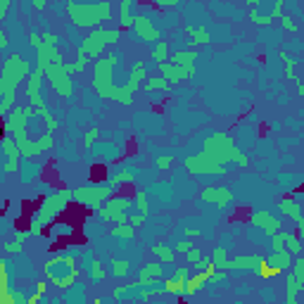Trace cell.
<instances>
[{
    "label": "cell",
    "mask_w": 304,
    "mask_h": 304,
    "mask_svg": "<svg viewBox=\"0 0 304 304\" xmlns=\"http://www.w3.org/2000/svg\"><path fill=\"white\" fill-rule=\"evenodd\" d=\"M292 257H295V254H292V252H287V250H280V252H273V254H271V257H268V264H273V266L276 268H280V271H283V273H285L287 268H292Z\"/></svg>",
    "instance_id": "603a6c76"
},
{
    "label": "cell",
    "mask_w": 304,
    "mask_h": 304,
    "mask_svg": "<svg viewBox=\"0 0 304 304\" xmlns=\"http://www.w3.org/2000/svg\"><path fill=\"white\" fill-rule=\"evenodd\" d=\"M12 285H10V264L8 259H0V295H8Z\"/></svg>",
    "instance_id": "e575fe53"
},
{
    "label": "cell",
    "mask_w": 304,
    "mask_h": 304,
    "mask_svg": "<svg viewBox=\"0 0 304 304\" xmlns=\"http://www.w3.org/2000/svg\"><path fill=\"white\" fill-rule=\"evenodd\" d=\"M67 17L76 29H98L102 22L98 12V3H72L69 0Z\"/></svg>",
    "instance_id": "52a82bcc"
},
{
    "label": "cell",
    "mask_w": 304,
    "mask_h": 304,
    "mask_svg": "<svg viewBox=\"0 0 304 304\" xmlns=\"http://www.w3.org/2000/svg\"><path fill=\"white\" fill-rule=\"evenodd\" d=\"M29 112L27 107H15L12 112H10L8 116H5V135H12L15 140H19V138H27L29 135Z\"/></svg>",
    "instance_id": "9c48e42d"
},
{
    "label": "cell",
    "mask_w": 304,
    "mask_h": 304,
    "mask_svg": "<svg viewBox=\"0 0 304 304\" xmlns=\"http://www.w3.org/2000/svg\"><path fill=\"white\" fill-rule=\"evenodd\" d=\"M41 121H43V126H45V131H48V133H53V131H57V124H60L53 109H48V112H45V114L41 116Z\"/></svg>",
    "instance_id": "60d3db41"
},
{
    "label": "cell",
    "mask_w": 304,
    "mask_h": 304,
    "mask_svg": "<svg viewBox=\"0 0 304 304\" xmlns=\"http://www.w3.org/2000/svg\"><path fill=\"white\" fill-rule=\"evenodd\" d=\"M268 238H271V247H273V252L285 250V242H287V233L285 231H278V233H273V235H268Z\"/></svg>",
    "instance_id": "ab89813d"
},
{
    "label": "cell",
    "mask_w": 304,
    "mask_h": 304,
    "mask_svg": "<svg viewBox=\"0 0 304 304\" xmlns=\"http://www.w3.org/2000/svg\"><path fill=\"white\" fill-rule=\"evenodd\" d=\"M38 145H41V150H43V152H50L55 147V135L48 133V131H43L41 138H38Z\"/></svg>",
    "instance_id": "b9f144b4"
},
{
    "label": "cell",
    "mask_w": 304,
    "mask_h": 304,
    "mask_svg": "<svg viewBox=\"0 0 304 304\" xmlns=\"http://www.w3.org/2000/svg\"><path fill=\"white\" fill-rule=\"evenodd\" d=\"M76 259H79V257L72 254V252H67V250L55 252L43 266L45 278H48L53 285L67 290L69 285H74V283L79 280V266H76Z\"/></svg>",
    "instance_id": "6da1fadb"
},
{
    "label": "cell",
    "mask_w": 304,
    "mask_h": 304,
    "mask_svg": "<svg viewBox=\"0 0 304 304\" xmlns=\"http://www.w3.org/2000/svg\"><path fill=\"white\" fill-rule=\"evenodd\" d=\"M98 12H100V19H102V22L112 17V5H109V0H98Z\"/></svg>",
    "instance_id": "681fc988"
},
{
    "label": "cell",
    "mask_w": 304,
    "mask_h": 304,
    "mask_svg": "<svg viewBox=\"0 0 304 304\" xmlns=\"http://www.w3.org/2000/svg\"><path fill=\"white\" fill-rule=\"evenodd\" d=\"M133 205H135V212H140V214H147L150 212V207H147V193L143 188H138L133 193Z\"/></svg>",
    "instance_id": "8d00e7d4"
},
{
    "label": "cell",
    "mask_w": 304,
    "mask_h": 304,
    "mask_svg": "<svg viewBox=\"0 0 304 304\" xmlns=\"http://www.w3.org/2000/svg\"><path fill=\"white\" fill-rule=\"evenodd\" d=\"M48 5H50V0H31V8L36 10V12H43Z\"/></svg>",
    "instance_id": "680465c9"
},
{
    "label": "cell",
    "mask_w": 304,
    "mask_h": 304,
    "mask_svg": "<svg viewBox=\"0 0 304 304\" xmlns=\"http://www.w3.org/2000/svg\"><path fill=\"white\" fill-rule=\"evenodd\" d=\"M188 41L190 45H195V48H202V45H209L212 43V36H209V31H207V27H188Z\"/></svg>",
    "instance_id": "cb8c5ba5"
},
{
    "label": "cell",
    "mask_w": 304,
    "mask_h": 304,
    "mask_svg": "<svg viewBox=\"0 0 304 304\" xmlns=\"http://www.w3.org/2000/svg\"><path fill=\"white\" fill-rule=\"evenodd\" d=\"M280 29H283V31H287V34H297V31H299V24H297L292 17L283 15V17H280Z\"/></svg>",
    "instance_id": "7bdbcfd3"
},
{
    "label": "cell",
    "mask_w": 304,
    "mask_h": 304,
    "mask_svg": "<svg viewBox=\"0 0 304 304\" xmlns=\"http://www.w3.org/2000/svg\"><path fill=\"white\" fill-rule=\"evenodd\" d=\"M121 62V53H112L109 57H100L95 60V76H93V90L98 93L100 98L112 100L116 93V86L112 76H114V64Z\"/></svg>",
    "instance_id": "3957f363"
},
{
    "label": "cell",
    "mask_w": 304,
    "mask_h": 304,
    "mask_svg": "<svg viewBox=\"0 0 304 304\" xmlns=\"http://www.w3.org/2000/svg\"><path fill=\"white\" fill-rule=\"evenodd\" d=\"M160 72H162V76L169 79L171 86H174V83H181V81L195 76V64L186 67V64H176V62H171V60H167V62L160 64Z\"/></svg>",
    "instance_id": "8fae6325"
},
{
    "label": "cell",
    "mask_w": 304,
    "mask_h": 304,
    "mask_svg": "<svg viewBox=\"0 0 304 304\" xmlns=\"http://www.w3.org/2000/svg\"><path fill=\"white\" fill-rule=\"evenodd\" d=\"M233 140L228 133H221V131H209L205 140V152H209L212 157L221 162V164H228L231 162V155H233Z\"/></svg>",
    "instance_id": "ba28073f"
},
{
    "label": "cell",
    "mask_w": 304,
    "mask_h": 304,
    "mask_svg": "<svg viewBox=\"0 0 304 304\" xmlns=\"http://www.w3.org/2000/svg\"><path fill=\"white\" fill-rule=\"evenodd\" d=\"M143 3H152V5H155V3H157V0H143Z\"/></svg>",
    "instance_id": "be15d7a7"
},
{
    "label": "cell",
    "mask_w": 304,
    "mask_h": 304,
    "mask_svg": "<svg viewBox=\"0 0 304 304\" xmlns=\"http://www.w3.org/2000/svg\"><path fill=\"white\" fill-rule=\"evenodd\" d=\"M186 283H188V268L179 266L176 271H174V276L164 280V292H167V295H181L183 297V292H186Z\"/></svg>",
    "instance_id": "9a60e30c"
},
{
    "label": "cell",
    "mask_w": 304,
    "mask_h": 304,
    "mask_svg": "<svg viewBox=\"0 0 304 304\" xmlns=\"http://www.w3.org/2000/svg\"><path fill=\"white\" fill-rule=\"evenodd\" d=\"M152 254H155V259L162 261V264H174L176 259V247H171L169 242H157V245H152Z\"/></svg>",
    "instance_id": "ffe728a7"
},
{
    "label": "cell",
    "mask_w": 304,
    "mask_h": 304,
    "mask_svg": "<svg viewBox=\"0 0 304 304\" xmlns=\"http://www.w3.org/2000/svg\"><path fill=\"white\" fill-rule=\"evenodd\" d=\"M183 167L188 174H195V176H224V174H228L226 164H221L216 157H212L205 150L193 155V157H186Z\"/></svg>",
    "instance_id": "8992f818"
},
{
    "label": "cell",
    "mask_w": 304,
    "mask_h": 304,
    "mask_svg": "<svg viewBox=\"0 0 304 304\" xmlns=\"http://www.w3.org/2000/svg\"><path fill=\"white\" fill-rule=\"evenodd\" d=\"M22 167H24V174H22V183H31V179H34V176L38 174V169H36V167H29L27 160L22 162Z\"/></svg>",
    "instance_id": "c3c4849f"
},
{
    "label": "cell",
    "mask_w": 304,
    "mask_h": 304,
    "mask_svg": "<svg viewBox=\"0 0 304 304\" xmlns=\"http://www.w3.org/2000/svg\"><path fill=\"white\" fill-rule=\"evenodd\" d=\"M31 76V64L22 55H8L3 62V76H0V93L15 95L19 88V81Z\"/></svg>",
    "instance_id": "7a4b0ae2"
},
{
    "label": "cell",
    "mask_w": 304,
    "mask_h": 304,
    "mask_svg": "<svg viewBox=\"0 0 304 304\" xmlns=\"http://www.w3.org/2000/svg\"><path fill=\"white\" fill-rule=\"evenodd\" d=\"M162 261H155V264H145V266H140V271H138V285H152V283H157V280H162V276H164V271H162Z\"/></svg>",
    "instance_id": "2e32d148"
},
{
    "label": "cell",
    "mask_w": 304,
    "mask_h": 304,
    "mask_svg": "<svg viewBox=\"0 0 304 304\" xmlns=\"http://www.w3.org/2000/svg\"><path fill=\"white\" fill-rule=\"evenodd\" d=\"M121 29H93L88 36H83V43H81L79 50H83V53L88 55V57H100L102 55V50L107 48V45H114L119 38H121Z\"/></svg>",
    "instance_id": "277c9868"
},
{
    "label": "cell",
    "mask_w": 304,
    "mask_h": 304,
    "mask_svg": "<svg viewBox=\"0 0 304 304\" xmlns=\"http://www.w3.org/2000/svg\"><path fill=\"white\" fill-rule=\"evenodd\" d=\"M19 150H22V157H36V155H41V145H38V140H31V138H19Z\"/></svg>",
    "instance_id": "4316f807"
},
{
    "label": "cell",
    "mask_w": 304,
    "mask_h": 304,
    "mask_svg": "<svg viewBox=\"0 0 304 304\" xmlns=\"http://www.w3.org/2000/svg\"><path fill=\"white\" fill-rule=\"evenodd\" d=\"M88 55L83 53V50H79V55H76V62H74V67H76V74L81 72H86V67H88Z\"/></svg>",
    "instance_id": "7dc6e473"
},
{
    "label": "cell",
    "mask_w": 304,
    "mask_h": 304,
    "mask_svg": "<svg viewBox=\"0 0 304 304\" xmlns=\"http://www.w3.org/2000/svg\"><path fill=\"white\" fill-rule=\"evenodd\" d=\"M254 273H257V276H259V278H264V280H271V278L280 276L283 271H280V268H276V266H273V264H268L266 259H261V264H259V266H257V271H254Z\"/></svg>",
    "instance_id": "4dcf8cb0"
},
{
    "label": "cell",
    "mask_w": 304,
    "mask_h": 304,
    "mask_svg": "<svg viewBox=\"0 0 304 304\" xmlns=\"http://www.w3.org/2000/svg\"><path fill=\"white\" fill-rule=\"evenodd\" d=\"M98 138H100V128L98 126H93V128H88L86 133L81 135V143H83L86 150H93V147L98 145Z\"/></svg>",
    "instance_id": "d590c367"
},
{
    "label": "cell",
    "mask_w": 304,
    "mask_h": 304,
    "mask_svg": "<svg viewBox=\"0 0 304 304\" xmlns=\"http://www.w3.org/2000/svg\"><path fill=\"white\" fill-rule=\"evenodd\" d=\"M133 31H135V36H138V41H145V43H157L162 38L160 34V29L155 27L150 22V17H145V15H138L133 22Z\"/></svg>",
    "instance_id": "7c38bea8"
},
{
    "label": "cell",
    "mask_w": 304,
    "mask_h": 304,
    "mask_svg": "<svg viewBox=\"0 0 304 304\" xmlns=\"http://www.w3.org/2000/svg\"><path fill=\"white\" fill-rule=\"evenodd\" d=\"M183 231H186V235H188V238H197V235H200V231H197V228H183Z\"/></svg>",
    "instance_id": "6125c7cd"
},
{
    "label": "cell",
    "mask_w": 304,
    "mask_h": 304,
    "mask_svg": "<svg viewBox=\"0 0 304 304\" xmlns=\"http://www.w3.org/2000/svg\"><path fill=\"white\" fill-rule=\"evenodd\" d=\"M271 15H266V17H259V15H257V10H250V22L252 24H257V27H268V24H271Z\"/></svg>",
    "instance_id": "bcb514c9"
},
{
    "label": "cell",
    "mask_w": 304,
    "mask_h": 304,
    "mask_svg": "<svg viewBox=\"0 0 304 304\" xmlns=\"http://www.w3.org/2000/svg\"><path fill=\"white\" fill-rule=\"evenodd\" d=\"M250 224L261 228L266 235H273V233L280 231V221H278L273 214H268L266 209H254L250 214Z\"/></svg>",
    "instance_id": "4fadbf2b"
},
{
    "label": "cell",
    "mask_w": 304,
    "mask_h": 304,
    "mask_svg": "<svg viewBox=\"0 0 304 304\" xmlns=\"http://www.w3.org/2000/svg\"><path fill=\"white\" fill-rule=\"evenodd\" d=\"M285 250L292 252V254H299L304 250V240L297 235V233H287V242H285Z\"/></svg>",
    "instance_id": "74e56055"
},
{
    "label": "cell",
    "mask_w": 304,
    "mask_h": 304,
    "mask_svg": "<svg viewBox=\"0 0 304 304\" xmlns=\"http://www.w3.org/2000/svg\"><path fill=\"white\" fill-rule=\"evenodd\" d=\"M133 3L135 0H121L119 3V29L121 31H128V29H133Z\"/></svg>",
    "instance_id": "d6986e66"
},
{
    "label": "cell",
    "mask_w": 304,
    "mask_h": 304,
    "mask_svg": "<svg viewBox=\"0 0 304 304\" xmlns=\"http://www.w3.org/2000/svg\"><path fill=\"white\" fill-rule=\"evenodd\" d=\"M60 41H62V38L57 36V34H50V31L43 34V43H48V45H60Z\"/></svg>",
    "instance_id": "11a10c76"
},
{
    "label": "cell",
    "mask_w": 304,
    "mask_h": 304,
    "mask_svg": "<svg viewBox=\"0 0 304 304\" xmlns=\"http://www.w3.org/2000/svg\"><path fill=\"white\" fill-rule=\"evenodd\" d=\"M174 247H176V252H179V254H188V250H190V247H193V242H188V240H181V242H176Z\"/></svg>",
    "instance_id": "9f6ffc18"
},
{
    "label": "cell",
    "mask_w": 304,
    "mask_h": 304,
    "mask_svg": "<svg viewBox=\"0 0 304 304\" xmlns=\"http://www.w3.org/2000/svg\"><path fill=\"white\" fill-rule=\"evenodd\" d=\"M22 247H24V245H22V242H17L15 238H12L10 242H5V252H22Z\"/></svg>",
    "instance_id": "6f0895ef"
},
{
    "label": "cell",
    "mask_w": 304,
    "mask_h": 304,
    "mask_svg": "<svg viewBox=\"0 0 304 304\" xmlns=\"http://www.w3.org/2000/svg\"><path fill=\"white\" fill-rule=\"evenodd\" d=\"M212 261L216 264L219 271H228V250H226L224 245L214 247V252H212Z\"/></svg>",
    "instance_id": "d6a6232c"
},
{
    "label": "cell",
    "mask_w": 304,
    "mask_h": 304,
    "mask_svg": "<svg viewBox=\"0 0 304 304\" xmlns=\"http://www.w3.org/2000/svg\"><path fill=\"white\" fill-rule=\"evenodd\" d=\"M200 57V55L195 53V50H176L174 55H169L171 62L176 64H186V67H190V64H195V60Z\"/></svg>",
    "instance_id": "f1b7e54d"
},
{
    "label": "cell",
    "mask_w": 304,
    "mask_h": 304,
    "mask_svg": "<svg viewBox=\"0 0 304 304\" xmlns=\"http://www.w3.org/2000/svg\"><path fill=\"white\" fill-rule=\"evenodd\" d=\"M155 167H157V171H167L174 167V157L171 155H160L157 160H155Z\"/></svg>",
    "instance_id": "f6af8a7d"
},
{
    "label": "cell",
    "mask_w": 304,
    "mask_h": 304,
    "mask_svg": "<svg viewBox=\"0 0 304 304\" xmlns=\"http://www.w3.org/2000/svg\"><path fill=\"white\" fill-rule=\"evenodd\" d=\"M304 287V283L295 273H287V285H285V299L287 304H295L297 302V295H299V290Z\"/></svg>",
    "instance_id": "484cf974"
},
{
    "label": "cell",
    "mask_w": 304,
    "mask_h": 304,
    "mask_svg": "<svg viewBox=\"0 0 304 304\" xmlns=\"http://www.w3.org/2000/svg\"><path fill=\"white\" fill-rule=\"evenodd\" d=\"M10 10H12V0H0V19H8Z\"/></svg>",
    "instance_id": "db71d44e"
},
{
    "label": "cell",
    "mask_w": 304,
    "mask_h": 304,
    "mask_svg": "<svg viewBox=\"0 0 304 304\" xmlns=\"http://www.w3.org/2000/svg\"><path fill=\"white\" fill-rule=\"evenodd\" d=\"M86 273H88V278H90V283H93V285H100V283H105V280H107L109 266H105V264L95 257V261L86 268Z\"/></svg>",
    "instance_id": "44dd1931"
},
{
    "label": "cell",
    "mask_w": 304,
    "mask_h": 304,
    "mask_svg": "<svg viewBox=\"0 0 304 304\" xmlns=\"http://www.w3.org/2000/svg\"><path fill=\"white\" fill-rule=\"evenodd\" d=\"M259 264H261L259 254H240V257L228 261V271H233V273H254Z\"/></svg>",
    "instance_id": "5bb4252c"
},
{
    "label": "cell",
    "mask_w": 304,
    "mask_h": 304,
    "mask_svg": "<svg viewBox=\"0 0 304 304\" xmlns=\"http://www.w3.org/2000/svg\"><path fill=\"white\" fill-rule=\"evenodd\" d=\"M62 299H64V302H76V299H79V302H83V299H86V295H83V283H79V280H76L74 285H69L67 290H64Z\"/></svg>",
    "instance_id": "836d02e7"
},
{
    "label": "cell",
    "mask_w": 304,
    "mask_h": 304,
    "mask_svg": "<svg viewBox=\"0 0 304 304\" xmlns=\"http://www.w3.org/2000/svg\"><path fill=\"white\" fill-rule=\"evenodd\" d=\"M152 57H155V62L162 64V62H167L169 60V43L164 41V38H160L157 43L152 45Z\"/></svg>",
    "instance_id": "f546056e"
},
{
    "label": "cell",
    "mask_w": 304,
    "mask_h": 304,
    "mask_svg": "<svg viewBox=\"0 0 304 304\" xmlns=\"http://www.w3.org/2000/svg\"><path fill=\"white\" fill-rule=\"evenodd\" d=\"M200 257H202V250H200V247H195V245H193V247L188 250V254H186V259H188L190 266H195Z\"/></svg>",
    "instance_id": "816d5d0a"
},
{
    "label": "cell",
    "mask_w": 304,
    "mask_h": 304,
    "mask_svg": "<svg viewBox=\"0 0 304 304\" xmlns=\"http://www.w3.org/2000/svg\"><path fill=\"white\" fill-rule=\"evenodd\" d=\"M295 233L304 240V216H299V219H297V231Z\"/></svg>",
    "instance_id": "91938a15"
},
{
    "label": "cell",
    "mask_w": 304,
    "mask_h": 304,
    "mask_svg": "<svg viewBox=\"0 0 304 304\" xmlns=\"http://www.w3.org/2000/svg\"><path fill=\"white\" fill-rule=\"evenodd\" d=\"M145 79H147V62H135L133 67H131V74H128V81H126V86L133 90V93H138V90L143 88Z\"/></svg>",
    "instance_id": "e0dca14e"
},
{
    "label": "cell",
    "mask_w": 304,
    "mask_h": 304,
    "mask_svg": "<svg viewBox=\"0 0 304 304\" xmlns=\"http://www.w3.org/2000/svg\"><path fill=\"white\" fill-rule=\"evenodd\" d=\"M112 235L119 238V240H133V238H135V226H131V224H114Z\"/></svg>",
    "instance_id": "1f68e13d"
},
{
    "label": "cell",
    "mask_w": 304,
    "mask_h": 304,
    "mask_svg": "<svg viewBox=\"0 0 304 304\" xmlns=\"http://www.w3.org/2000/svg\"><path fill=\"white\" fill-rule=\"evenodd\" d=\"M278 207H280V212H283V216H285V219H292V221H297L299 216H304L302 202H299V200H295L292 195L280 197V202H278Z\"/></svg>",
    "instance_id": "ac0fdd59"
},
{
    "label": "cell",
    "mask_w": 304,
    "mask_h": 304,
    "mask_svg": "<svg viewBox=\"0 0 304 304\" xmlns=\"http://www.w3.org/2000/svg\"><path fill=\"white\" fill-rule=\"evenodd\" d=\"M143 90L145 93H169L171 90V81L164 79V76H150V79H145L143 83Z\"/></svg>",
    "instance_id": "7402d4cb"
},
{
    "label": "cell",
    "mask_w": 304,
    "mask_h": 304,
    "mask_svg": "<svg viewBox=\"0 0 304 304\" xmlns=\"http://www.w3.org/2000/svg\"><path fill=\"white\" fill-rule=\"evenodd\" d=\"M8 45H10V38H8V34L3 31V34H0V50H8Z\"/></svg>",
    "instance_id": "94428289"
},
{
    "label": "cell",
    "mask_w": 304,
    "mask_h": 304,
    "mask_svg": "<svg viewBox=\"0 0 304 304\" xmlns=\"http://www.w3.org/2000/svg\"><path fill=\"white\" fill-rule=\"evenodd\" d=\"M45 290H48V283H45V280H41V283L36 285V290H34V295H31V299H29V304L43 302V299H45Z\"/></svg>",
    "instance_id": "ee69618b"
},
{
    "label": "cell",
    "mask_w": 304,
    "mask_h": 304,
    "mask_svg": "<svg viewBox=\"0 0 304 304\" xmlns=\"http://www.w3.org/2000/svg\"><path fill=\"white\" fill-rule=\"evenodd\" d=\"M200 200L202 202H209V205H216L219 209H226L233 202V193L228 186H207L200 193Z\"/></svg>",
    "instance_id": "30bf717a"
},
{
    "label": "cell",
    "mask_w": 304,
    "mask_h": 304,
    "mask_svg": "<svg viewBox=\"0 0 304 304\" xmlns=\"http://www.w3.org/2000/svg\"><path fill=\"white\" fill-rule=\"evenodd\" d=\"M107 266H109V276L112 278H126V276H131V271H133L131 261H126V259H112Z\"/></svg>",
    "instance_id": "d4e9b609"
},
{
    "label": "cell",
    "mask_w": 304,
    "mask_h": 304,
    "mask_svg": "<svg viewBox=\"0 0 304 304\" xmlns=\"http://www.w3.org/2000/svg\"><path fill=\"white\" fill-rule=\"evenodd\" d=\"M19 169V157H5V164H3V171L5 174H12V171Z\"/></svg>",
    "instance_id": "f907efd6"
},
{
    "label": "cell",
    "mask_w": 304,
    "mask_h": 304,
    "mask_svg": "<svg viewBox=\"0 0 304 304\" xmlns=\"http://www.w3.org/2000/svg\"><path fill=\"white\" fill-rule=\"evenodd\" d=\"M133 90L128 88V86H116V93H114V102H119V105H121V107H131V105H133Z\"/></svg>",
    "instance_id": "83f0119b"
},
{
    "label": "cell",
    "mask_w": 304,
    "mask_h": 304,
    "mask_svg": "<svg viewBox=\"0 0 304 304\" xmlns=\"http://www.w3.org/2000/svg\"><path fill=\"white\" fill-rule=\"evenodd\" d=\"M295 69H297V57L292 55H283V72H285V79H295Z\"/></svg>",
    "instance_id": "f35d334b"
},
{
    "label": "cell",
    "mask_w": 304,
    "mask_h": 304,
    "mask_svg": "<svg viewBox=\"0 0 304 304\" xmlns=\"http://www.w3.org/2000/svg\"><path fill=\"white\" fill-rule=\"evenodd\" d=\"M114 188L109 183H88V186H81L74 190V202L81 207H88V209H100V207L112 197Z\"/></svg>",
    "instance_id": "5b68a950"
},
{
    "label": "cell",
    "mask_w": 304,
    "mask_h": 304,
    "mask_svg": "<svg viewBox=\"0 0 304 304\" xmlns=\"http://www.w3.org/2000/svg\"><path fill=\"white\" fill-rule=\"evenodd\" d=\"M292 273L304 283V257H299L297 261H292Z\"/></svg>",
    "instance_id": "f5cc1de1"
}]
</instances>
